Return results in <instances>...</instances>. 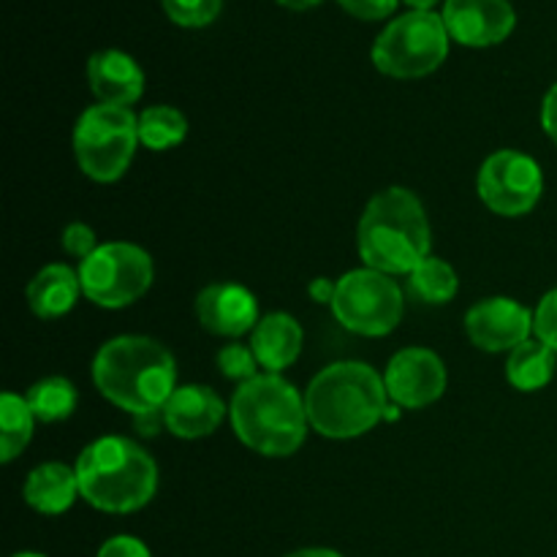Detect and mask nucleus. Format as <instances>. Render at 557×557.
Listing matches in <instances>:
<instances>
[{"label": "nucleus", "mask_w": 557, "mask_h": 557, "mask_svg": "<svg viewBox=\"0 0 557 557\" xmlns=\"http://www.w3.org/2000/svg\"><path fill=\"white\" fill-rule=\"evenodd\" d=\"M281 5H286V9H294V11H302V9H310V5L321 3V0H277Z\"/></svg>", "instance_id": "35"}, {"label": "nucleus", "mask_w": 557, "mask_h": 557, "mask_svg": "<svg viewBox=\"0 0 557 557\" xmlns=\"http://www.w3.org/2000/svg\"><path fill=\"white\" fill-rule=\"evenodd\" d=\"M256 364H259V359H256L253 348L239 346V343H228V346H223L218 351V368H221V373L226 379L239 381V384H248V381L256 379Z\"/></svg>", "instance_id": "26"}, {"label": "nucleus", "mask_w": 557, "mask_h": 557, "mask_svg": "<svg viewBox=\"0 0 557 557\" xmlns=\"http://www.w3.org/2000/svg\"><path fill=\"white\" fill-rule=\"evenodd\" d=\"M79 294V272L65 264H49L38 270L27 286V305L38 319H60L74 308Z\"/></svg>", "instance_id": "19"}, {"label": "nucleus", "mask_w": 557, "mask_h": 557, "mask_svg": "<svg viewBox=\"0 0 557 557\" xmlns=\"http://www.w3.org/2000/svg\"><path fill=\"white\" fill-rule=\"evenodd\" d=\"M542 125H544V131L549 134V139H553L557 145V82L553 87H549L547 96H544Z\"/></svg>", "instance_id": "32"}, {"label": "nucleus", "mask_w": 557, "mask_h": 557, "mask_svg": "<svg viewBox=\"0 0 557 557\" xmlns=\"http://www.w3.org/2000/svg\"><path fill=\"white\" fill-rule=\"evenodd\" d=\"M449 30L435 11H408L384 27L373 44V63L395 79H419L449 54Z\"/></svg>", "instance_id": "7"}, {"label": "nucleus", "mask_w": 557, "mask_h": 557, "mask_svg": "<svg viewBox=\"0 0 557 557\" xmlns=\"http://www.w3.org/2000/svg\"><path fill=\"white\" fill-rule=\"evenodd\" d=\"M82 498L107 515H131L156 498L158 466L139 444L123 435H103L76 460Z\"/></svg>", "instance_id": "4"}, {"label": "nucleus", "mask_w": 557, "mask_h": 557, "mask_svg": "<svg viewBox=\"0 0 557 557\" xmlns=\"http://www.w3.org/2000/svg\"><path fill=\"white\" fill-rule=\"evenodd\" d=\"M169 20L183 27H205L221 14L223 0H161Z\"/></svg>", "instance_id": "25"}, {"label": "nucleus", "mask_w": 557, "mask_h": 557, "mask_svg": "<svg viewBox=\"0 0 557 557\" xmlns=\"http://www.w3.org/2000/svg\"><path fill=\"white\" fill-rule=\"evenodd\" d=\"M533 332L539 341L557 351V288L544 294V299L539 302L536 313H533Z\"/></svg>", "instance_id": "27"}, {"label": "nucleus", "mask_w": 557, "mask_h": 557, "mask_svg": "<svg viewBox=\"0 0 557 557\" xmlns=\"http://www.w3.org/2000/svg\"><path fill=\"white\" fill-rule=\"evenodd\" d=\"M139 145V117L128 107L96 103L85 109L74 128L79 169L96 183H114L128 172Z\"/></svg>", "instance_id": "6"}, {"label": "nucleus", "mask_w": 557, "mask_h": 557, "mask_svg": "<svg viewBox=\"0 0 557 557\" xmlns=\"http://www.w3.org/2000/svg\"><path fill=\"white\" fill-rule=\"evenodd\" d=\"M557 368V351L542 341H525L509 354L506 379L520 392H539L553 381Z\"/></svg>", "instance_id": "20"}, {"label": "nucleus", "mask_w": 557, "mask_h": 557, "mask_svg": "<svg viewBox=\"0 0 557 557\" xmlns=\"http://www.w3.org/2000/svg\"><path fill=\"white\" fill-rule=\"evenodd\" d=\"M223 413H226V406L218 392L205 384L180 386L163 406L166 430L185 441L207 438L215 433L218 424L223 422Z\"/></svg>", "instance_id": "15"}, {"label": "nucleus", "mask_w": 557, "mask_h": 557, "mask_svg": "<svg viewBox=\"0 0 557 557\" xmlns=\"http://www.w3.org/2000/svg\"><path fill=\"white\" fill-rule=\"evenodd\" d=\"M337 3L359 20H384L397 9V0H337Z\"/></svg>", "instance_id": "29"}, {"label": "nucleus", "mask_w": 557, "mask_h": 557, "mask_svg": "<svg viewBox=\"0 0 557 557\" xmlns=\"http://www.w3.org/2000/svg\"><path fill=\"white\" fill-rule=\"evenodd\" d=\"M11 557H47V555H38V553H16V555H11Z\"/></svg>", "instance_id": "37"}, {"label": "nucleus", "mask_w": 557, "mask_h": 557, "mask_svg": "<svg viewBox=\"0 0 557 557\" xmlns=\"http://www.w3.org/2000/svg\"><path fill=\"white\" fill-rule=\"evenodd\" d=\"M152 259L145 248L131 243L98 245L96 253L79 264L82 294L98 308L117 310L134 305L152 286Z\"/></svg>", "instance_id": "8"}, {"label": "nucleus", "mask_w": 557, "mask_h": 557, "mask_svg": "<svg viewBox=\"0 0 557 557\" xmlns=\"http://www.w3.org/2000/svg\"><path fill=\"white\" fill-rule=\"evenodd\" d=\"M544 194L542 166L531 156L500 150L484 161L479 172V196L493 212L506 218L528 215Z\"/></svg>", "instance_id": "10"}, {"label": "nucleus", "mask_w": 557, "mask_h": 557, "mask_svg": "<svg viewBox=\"0 0 557 557\" xmlns=\"http://www.w3.org/2000/svg\"><path fill=\"white\" fill-rule=\"evenodd\" d=\"M22 495L38 515H63L74 506L76 495H82L76 468L63 466V462H44V466L33 468Z\"/></svg>", "instance_id": "18"}, {"label": "nucleus", "mask_w": 557, "mask_h": 557, "mask_svg": "<svg viewBox=\"0 0 557 557\" xmlns=\"http://www.w3.org/2000/svg\"><path fill=\"white\" fill-rule=\"evenodd\" d=\"M60 245H63L65 253L74 256V259H82V261L98 250L96 232H92V228L82 221L69 223V226L63 228V239H60Z\"/></svg>", "instance_id": "28"}, {"label": "nucleus", "mask_w": 557, "mask_h": 557, "mask_svg": "<svg viewBox=\"0 0 557 557\" xmlns=\"http://www.w3.org/2000/svg\"><path fill=\"white\" fill-rule=\"evenodd\" d=\"M134 419V430L139 435H145V438H156L158 433H161L163 428H166V417H163V408H158V411H145V413H136Z\"/></svg>", "instance_id": "31"}, {"label": "nucleus", "mask_w": 557, "mask_h": 557, "mask_svg": "<svg viewBox=\"0 0 557 557\" xmlns=\"http://www.w3.org/2000/svg\"><path fill=\"white\" fill-rule=\"evenodd\" d=\"M288 557H343V555L326 547H308V549H297V553H292Z\"/></svg>", "instance_id": "34"}, {"label": "nucleus", "mask_w": 557, "mask_h": 557, "mask_svg": "<svg viewBox=\"0 0 557 557\" xmlns=\"http://www.w3.org/2000/svg\"><path fill=\"white\" fill-rule=\"evenodd\" d=\"M403 288L379 270H354L337 281L332 313L348 332L362 337H384L403 319Z\"/></svg>", "instance_id": "9"}, {"label": "nucleus", "mask_w": 557, "mask_h": 557, "mask_svg": "<svg viewBox=\"0 0 557 557\" xmlns=\"http://www.w3.org/2000/svg\"><path fill=\"white\" fill-rule=\"evenodd\" d=\"M25 400L30 406L36 422L52 424L60 422V419H69L76 411L79 395H76L74 384L69 379L52 375V379H44L38 384H33Z\"/></svg>", "instance_id": "24"}, {"label": "nucleus", "mask_w": 557, "mask_h": 557, "mask_svg": "<svg viewBox=\"0 0 557 557\" xmlns=\"http://www.w3.org/2000/svg\"><path fill=\"white\" fill-rule=\"evenodd\" d=\"M466 332L482 351H515L517 346L531 341L533 315L515 299L490 297L468 310Z\"/></svg>", "instance_id": "12"}, {"label": "nucleus", "mask_w": 557, "mask_h": 557, "mask_svg": "<svg viewBox=\"0 0 557 557\" xmlns=\"http://www.w3.org/2000/svg\"><path fill=\"white\" fill-rule=\"evenodd\" d=\"M444 25L455 41L466 47H493L515 30V9L509 0H446Z\"/></svg>", "instance_id": "13"}, {"label": "nucleus", "mask_w": 557, "mask_h": 557, "mask_svg": "<svg viewBox=\"0 0 557 557\" xmlns=\"http://www.w3.org/2000/svg\"><path fill=\"white\" fill-rule=\"evenodd\" d=\"M96 557H152L150 549L145 547V542L134 536H114L98 549Z\"/></svg>", "instance_id": "30"}, {"label": "nucleus", "mask_w": 557, "mask_h": 557, "mask_svg": "<svg viewBox=\"0 0 557 557\" xmlns=\"http://www.w3.org/2000/svg\"><path fill=\"white\" fill-rule=\"evenodd\" d=\"M413 11H430V5H435V0H406Z\"/></svg>", "instance_id": "36"}, {"label": "nucleus", "mask_w": 557, "mask_h": 557, "mask_svg": "<svg viewBox=\"0 0 557 557\" xmlns=\"http://www.w3.org/2000/svg\"><path fill=\"white\" fill-rule=\"evenodd\" d=\"M188 136V120L180 109L158 103L139 114V141L147 150H172Z\"/></svg>", "instance_id": "23"}, {"label": "nucleus", "mask_w": 557, "mask_h": 557, "mask_svg": "<svg viewBox=\"0 0 557 557\" xmlns=\"http://www.w3.org/2000/svg\"><path fill=\"white\" fill-rule=\"evenodd\" d=\"M250 348L261 368H267L270 373H281V370L292 368L302 351V326L288 313L264 315L256 324Z\"/></svg>", "instance_id": "17"}, {"label": "nucleus", "mask_w": 557, "mask_h": 557, "mask_svg": "<svg viewBox=\"0 0 557 557\" xmlns=\"http://www.w3.org/2000/svg\"><path fill=\"white\" fill-rule=\"evenodd\" d=\"M308 292H310V297H313V302L332 305V299H335V292H337V281L315 277V281L308 286Z\"/></svg>", "instance_id": "33"}, {"label": "nucleus", "mask_w": 557, "mask_h": 557, "mask_svg": "<svg viewBox=\"0 0 557 557\" xmlns=\"http://www.w3.org/2000/svg\"><path fill=\"white\" fill-rule=\"evenodd\" d=\"M430 221L408 188H386L370 199L359 221V256L384 275H411L430 256Z\"/></svg>", "instance_id": "2"}, {"label": "nucleus", "mask_w": 557, "mask_h": 557, "mask_svg": "<svg viewBox=\"0 0 557 557\" xmlns=\"http://www.w3.org/2000/svg\"><path fill=\"white\" fill-rule=\"evenodd\" d=\"M384 379L364 362H335L308 386V422L324 438L346 441L370 433L386 417Z\"/></svg>", "instance_id": "3"}, {"label": "nucleus", "mask_w": 557, "mask_h": 557, "mask_svg": "<svg viewBox=\"0 0 557 557\" xmlns=\"http://www.w3.org/2000/svg\"><path fill=\"white\" fill-rule=\"evenodd\" d=\"M92 381L109 403L136 417L166 406L177 389V364L152 337L123 335L96 354Z\"/></svg>", "instance_id": "1"}, {"label": "nucleus", "mask_w": 557, "mask_h": 557, "mask_svg": "<svg viewBox=\"0 0 557 557\" xmlns=\"http://www.w3.org/2000/svg\"><path fill=\"white\" fill-rule=\"evenodd\" d=\"M457 288H460V277L451 270V264H446L438 256H428V259L408 275L406 283V292L422 305L451 302V299L457 297Z\"/></svg>", "instance_id": "21"}, {"label": "nucleus", "mask_w": 557, "mask_h": 557, "mask_svg": "<svg viewBox=\"0 0 557 557\" xmlns=\"http://www.w3.org/2000/svg\"><path fill=\"white\" fill-rule=\"evenodd\" d=\"M33 424L36 417L25 397L5 392L0 397V460L11 462L22 455L33 438Z\"/></svg>", "instance_id": "22"}, {"label": "nucleus", "mask_w": 557, "mask_h": 557, "mask_svg": "<svg viewBox=\"0 0 557 557\" xmlns=\"http://www.w3.org/2000/svg\"><path fill=\"white\" fill-rule=\"evenodd\" d=\"M196 315L212 335L243 337L259 324V302L239 283H212L196 297Z\"/></svg>", "instance_id": "14"}, {"label": "nucleus", "mask_w": 557, "mask_h": 557, "mask_svg": "<svg viewBox=\"0 0 557 557\" xmlns=\"http://www.w3.org/2000/svg\"><path fill=\"white\" fill-rule=\"evenodd\" d=\"M384 386L400 408H428L444 395L446 368L430 348H403L386 364Z\"/></svg>", "instance_id": "11"}, {"label": "nucleus", "mask_w": 557, "mask_h": 557, "mask_svg": "<svg viewBox=\"0 0 557 557\" xmlns=\"http://www.w3.org/2000/svg\"><path fill=\"white\" fill-rule=\"evenodd\" d=\"M87 82L101 103L128 107L145 92V74L131 54L120 49H101L87 60Z\"/></svg>", "instance_id": "16"}, {"label": "nucleus", "mask_w": 557, "mask_h": 557, "mask_svg": "<svg viewBox=\"0 0 557 557\" xmlns=\"http://www.w3.org/2000/svg\"><path fill=\"white\" fill-rule=\"evenodd\" d=\"M228 413L237 438L264 457L294 455L308 435L305 400L277 373L256 375L248 384H239Z\"/></svg>", "instance_id": "5"}]
</instances>
